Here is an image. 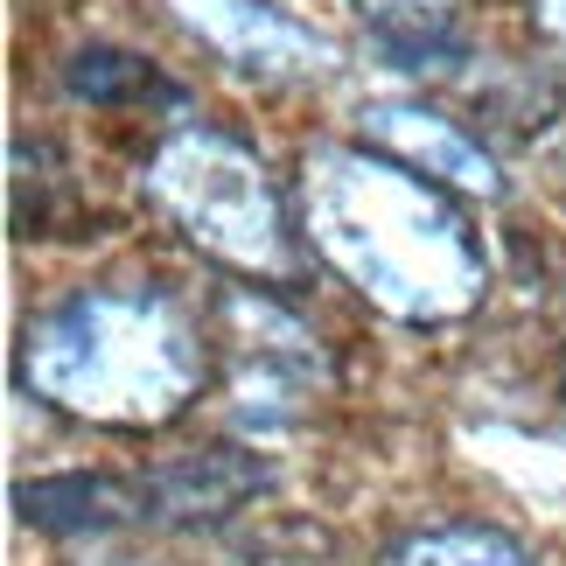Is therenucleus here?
<instances>
[{"label": "nucleus", "instance_id": "obj_6", "mask_svg": "<svg viewBox=\"0 0 566 566\" xmlns=\"http://www.w3.org/2000/svg\"><path fill=\"white\" fill-rule=\"evenodd\" d=\"M14 504L42 532H113V525H155L147 475H42L21 483Z\"/></svg>", "mask_w": 566, "mask_h": 566}, {"label": "nucleus", "instance_id": "obj_4", "mask_svg": "<svg viewBox=\"0 0 566 566\" xmlns=\"http://www.w3.org/2000/svg\"><path fill=\"white\" fill-rule=\"evenodd\" d=\"M168 8L189 35H203V50H217L245 77L287 84V77H322L336 63V50L308 21L266 8V0H168Z\"/></svg>", "mask_w": 566, "mask_h": 566}, {"label": "nucleus", "instance_id": "obj_2", "mask_svg": "<svg viewBox=\"0 0 566 566\" xmlns=\"http://www.w3.org/2000/svg\"><path fill=\"white\" fill-rule=\"evenodd\" d=\"M21 378L84 420L155 427L176 420L203 385V336L168 294L92 287L29 329Z\"/></svg>", "mask_w": 566, "mask_h": 566}, {"label": "nucleus", "instance_id": "obj_3", "mask_svg": "<svg viewBox=\"0 0 566 566\" xmlns=\"http://www.w3.org/2000/svg\"><path fill=\"white\" fill-rule=\"evenodd\" d=\"M147 189L168 203V217L196 238L203 252L231 259L252 273H280L287 266V210L280 189L266 182V161L252 147H238L231 134H176L147 168Z\"/></svg>", "mask_w": 566, "mask_h": 566}, {"label": "nucleus", "instance_id": "obj_7", "mask_svg": "<svg viewBox=\"0 0 566 566\" xmlns=\"http://www.w3.org/2000/svg\"><path fill=\"white\" fill-rule=\"evenodd\" d=\"M385 566H532V559H525V546H511L504 532L433 525V532H412L406 546H391Z\"/></svg>", "mask_w": 566, "mask_h": 566}, {"label": "nucleus", "instance_id": "obj_5", "mask_svg": "<svg viewBox=\"0 0 566 566\" xmlns=\"http://www.w3.org/2000/svg\"><path fill=\"white\" fill-rule=\"evenodd\" d=\"M364 140H378L391 161L406 168H427L441 182H462V189H483L496 196V161L483 155V140L462 134V119H441L427 105H406V98H385V105H364Z\"/></svg>", "mask_w": 566, "mask_h": 566}, {"label": "nucleus", "instance_id": "obj_1", "mask_svg": "<svg viewBox=\"0 0 566 566\" xmlns=\"http://www.w3.org/2000/svg\"><path fill=\"white\" fill-rule=\"evenodd\" d=\"M308 231L364 294L412 322L462 315L490 280L462 210L391 155H308Z\"/></svg>", "mask_w": 566, "mask_h": 566}, {"label": "nucleus", "instance_id": "obj_8", "mask_svg": "<svg viewBox=\"0 0 566 566\" xmlns=\"http://www.w3.org/2000/svg\"><path fill=\"white\" fill-rule=\"evenodd\" d=\"M71 92L92 98V105H119V98L161 92V77L147 71L140 56H126V50H77L71 56Z\"/></svg>", "mask_w": 566, "mask_h": 566}, {"label": "nucleus", "instance_id": "obj_9", "mask_svg": "<svg viewBox=\"0 0 566 566\" xmlns=\"http://www.w3.org/2000/svg\"><path fill=\"white\" fill-rule=\"evenodd\" d=\"M538 21H546V35L566 50V0H538Z\"/></svg>", "mask_w": 566, "mask_h": 566}]
</instances>
